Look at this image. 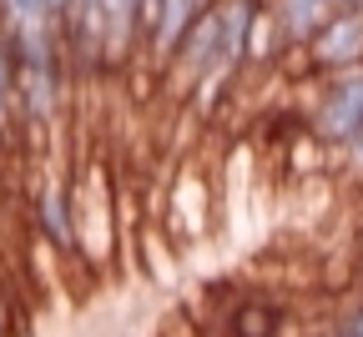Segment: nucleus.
<instances>
[{
	"label": "nucleus",
	"mask_w": 363,
	"mask_h": 337,
	"mask_svg": "<svg viewBox=\"0 0 363 337\" xmlns=\"http://www.w3.org/2000/svg\"><path fill=\"white\" fill-rule=\"evenodd\" d=\"M116 197H111V181H106V166L91 161L86 171H76L66 181V217H71V247H76V262L86 267H106L111 262V247H116Z\"/></svg>",
	"instance_id": "nucleus-1"
},
{
	"label": "nucleus",
	"mask_w": 363,
	"mask_h": 337,
	"mask_svg": "<svg viewBox=\"0 0 363 337\" xmlns=\"http://www.w3.org/2000/svg\"><path fill=\"white\" fill-rule=\"evenodd\" d=\"M303 126H308V136L323 152L358 147V141H363V61L338 71V76H323L313 106L303 111Z\"/></svg>",
	"instance_id": "nucleus-2"
},
{
	"label": "nucleus",
	"mask_w": 363,
	"mask_h": 337,
	"mask_svg": "<svg viewBox=\"0 0 363 337\" xmlns=\"http://www.w3.org/2000/svg\"><path fill=\"white\" fill-rule=\"evenodd\" d=\"M298 51H303L308 76H318V81L358 66L363 61V21H358V11H328L298 40Z\"/></svg>",
	"instance_id": "nucleus-3"
},
{
	"label": "nucleus",
	"mask_w": 363,
	"mask_h": 337,
	"mask_svg": "<svg viewBox=\"0 0 363 337\" xmlns=\"http://www.w3.org/2000/svg\"><path fill=\"white\" fill-rule=\"evenodd\" d=\"M288 327H293V307L257 292V287H238V297L217 312L222 337H288Z\"/></svg>",
	"instance_id": "nucleus-4"
},
{
	"label": "nucleus",
	"mask_w": 363,
	"mask_h": 337,
	"mask_svg": "<svg viewBox=\"0 0 363 337\" xmlns=\"http://www.w3.org/2000/svg\"><path fill=\"white\" fill-rule=\"evenodd\" d=\"M26 217H30V232L40 247L61 252L66 262H76V247H71V217H66V181L56 176H35L30 191H26Z\"/></svg>",
	"instance_id": "nucleus-5"
},
{
	"label": "nucleus",
	"mask_w": 363,
	"mask_h": 337,
	"mask_svg": "<svg viewBox=\"0 0 363 337\" xmlns=\"http://www.w3.org/2000/svg\"><path fill=\"white\" fill-rule=\"evenodd\" d=\"M96 6H101V66L121 71L131 61V51L142 45L152 0H96Z\"/></svg>",
	"instance_id": "nucleus-6"
},
{
	"label": "nucleus",
	"mask_w": 363,
	"mask_h": 337,
	"mask_svg": "<svg viewBox=\"0 0 363 337\" xmlns=\"http://www.w3.org/2000/svg\"><path fill=\"white\" fill-rule=\"evenodd\" d=\"M197 11H202L197 0H152L147 25H142V45L152 51V61H157V66H167L172 45L182 40V30L192 25V16H197Z\"/></svg>",
	"instance_id": "nucleus-7"
},
{
	"label": "nucleus",
	"mask_w": 363,
	"mask_h": 337,
	"mask_svg": "<svg viewBox=\"0 0 363 337\" xmlns=\"http://www.w3.org/2000/svg\"><path fill=\"white\" fill-rule=\"evenodd\" d=\"M66 0H0V25H56Z\"/></svg>",
	"instance_id": "nucleus-8"
},
{
	"label": "nucleus",
	"mask_w": 363,
	"mask_h": 337,
	"mask_svg": "<svg viewBox=\"0 0 363 337\" xmlns=\"http://www.w3.org/2000/svg\"><path fill=\"white\" fill-rule=\"evenodd\" d=\"M16 61H11V45L6 30H0V141H16Z\"/></svg>",
	"instance_id": "nucleus-9"
},
{
	"label": "nucleus",
	"mask_w": 363,
	"mask_h": 337,
	"mask_svg": "<svg viewBox=\"0 0 363 337\" xmlns=\"http://www.w3.org/2000/svg\"><path fill=\"white\" fill-rule=\"evenodd\" d=\"M328 332H333V337H363V287H358L348 302H338V307H333Z\"/></svg>",
	"instance_id": "nucleus-10"
},
{
	"label": "nucleus",
	"mask_w": 363,
	"mask_h": 337,
	"mask_svg": "<svg viewBox=\"0 0 363 337\" xmlns=\"http://www.w3.org/2000/svg\"><path fill=\"white\" fill-rule=\"evenodd\" d=\"M16 327H21V307L11 302L6 282H0V337H16Z\"/></svg>",
	"instance_id": "nucleus-11"
},
{
	"label": "nucleus",
	"mask_w": 363,
	"mask_h": 337,
	"mask_svg": "<svg viewBox=\"0 0 363 337\" xmlns=\"http://www.w3.org/2000/svg\"><path fill=\"white\" fill-rule=\"evenodd\" d=\"M343 156H348V176H353V181L363 186V141H358V147H348Z\"/></svg>",
	"instance_id": "nucleus-12"
},
{
	"label": "nucleus",
	"mask_w": 363,
	"mask_h": 337,
	"mask_svg": "<svg viewBox=\"0 0 363 337\" xmlns=\"http://www.w3.org/2000/svg\"><path fill=\"white\" fill-rule=\"evenodd\" d=\"M333 11H358V0H333Z\"/></svg>",
	"instance_id": "nucleus-13"
},
{
	"label": "nucleus",
	"mask_w": 363,
	"mask_h": 337,
	"mask_svg": "<svg viewBox=\"0 0 363 337\" xmlns=\"http://www.w3.org/2000/svg\"><path fill=\"white\" fill-rule=\"evenodd\" d=\"M358 21H363V0H358Z\"/></svg>",
	"instance_id": "nucleus-14"
},
{
	"label": "nucleus",
	"mask_w": 363,
	"mask_h": 337,
	"mask_svg": "<svg viewBox=\"0 0 363 337\" xmlns=\"http://www.w3.org/2000/svg\"><path fill=\"white\" fill-rule=\"evenodd\" d=\"M197 6H207V0H197Z\"/></svg>",
	"instance_id": "nucleus-15"
},
{
	"label": "nucleus",
	"mask_w": 363,
	"mask_h": 337,
	"mask_svg": "<svg viewBox=\"0 0 363 337\" xmlns=\"http://www.w3.org/2000/svg\"><path fill=\"white\" fill-rule=\"evenodd\" d=\"M358 197H363V186H358Z\"/></svg>",
	"instance_id": "nucleus-16"
},
{
	"label": "nucleus",
	"mask_w": 363,
	"mask_h": 337,
	"mask_svg": "<svg viewBox=\"0 0 363 337\" xmlns=\"http://www.w3.org/2000/svg\"><path fill=\"white\" fill-rule=\"evenodd\" d=\"M323 337H333V332H323Z\"/></svg>",
	"instance_id": "nucleus-17"
}]
</instances>
